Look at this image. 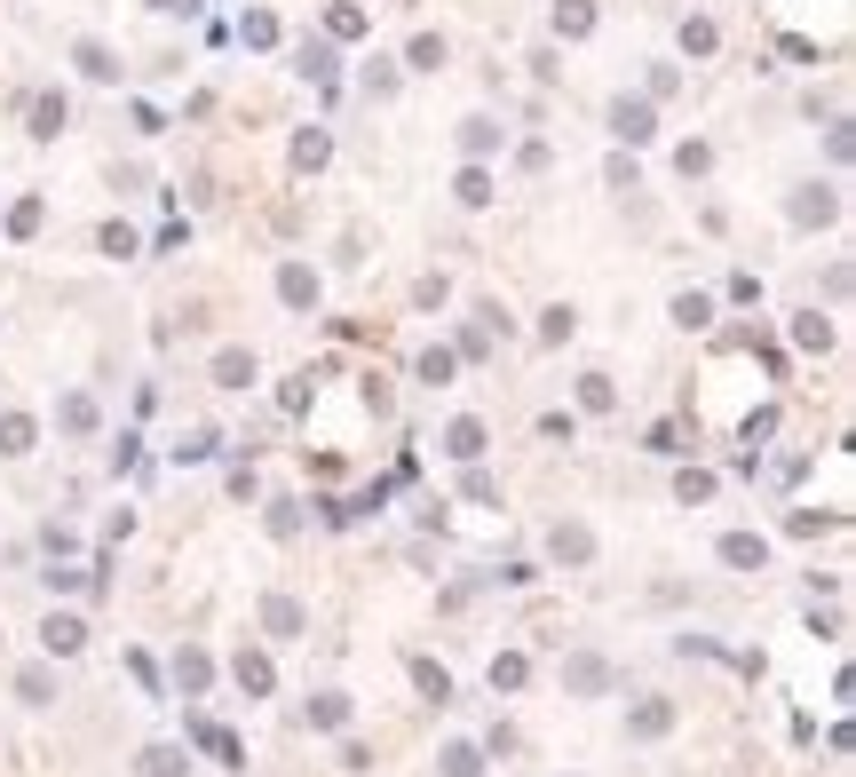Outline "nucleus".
<instances>
[{"label": "nucleus", "instance_id": "nucleus-1", "mask_svg": "<svg viewBox=\"0 0 856 777\" xmlns=\"http://www.w3.org/2000/svg\"><path fill=\"white\" fill-rule=\"evenodd\" d=\"M563 690H571V698H603V690H611V659H603V651H571V659H563Z\"/></svg>", "mask_w": 856, "mask_h": 777}, {"label": "nucleus", "instance_id": "nucleus-2", "mask_svg": "<svg viewBox=\"0 0 856 777\" xmlns=\"http://www.w3.org/2000/svg\"><path fill=\"white\" fill-rule=\"evenodd\" d=\"M40 651H48V659H80V651H88V619H72V611H48V627H40Z\"/></svg>", "mask_w": 856, "mask_h": 777}, {"label": "nucleus", "instance_id": "nucleus-3", "mask_svg": "<svg viewBox=\"0 0 856 777\" xmlns=\"http://www.w3.org/2000/svg\"><path fill=\"white\" fill-rule=\"evenodd\" d=\"M302 627H310V611H302L294 595H270V603H262V635H270V643H294Z\"/></svg>", "mask_w": 856, "mask_h": 777}, {"label": "nucleus", "instance_id": "nucleus-4", "mask_svg": "<svg viewBox=\"0 0 856 777\" xmlns=\"http://www.w3.org/2000/svg\"><path fill=\"white\" fill-rule=\"evenodd\" d=\"M666 730H674V698H642L635 714H627V738H635V746L666 738Z\"/></svg>", "mask_w": 856, "mask_h": 777}, {"label": "nucleus", "instance_id": "nucleus-5", "mask_svg": "<svg viewBox=\"0 0 856 777\" xmlns=\"http://www.w3.org/2000/svg\"><path fill=\"white\" fill-rule=\"evenodd\" d=\"M547 555L579 571V563H595V532H587V524H555V532H547Z\"/></svg>", "mask_w": 856, "mask_h": 777}, {"label": "nucleus", "instance_id": "nucleus-6", "mask_svg": "<svg viewBox=\"0 0 856 777\" xmlns=\"http://www.w3.org/2000/svg\"><path fill=\"white\" fill-rule=\"evenodd\" d=\"M722 563H730V571H769V540H761V532H730V540H722Z\"/></svg>", "mask_w": 856, "mask_h": 777}, {"label": "nucleus", "instance_id": "nucleus-7", "mask_svg": "<svg viewBox=\"0 0 856 777\" xmlns=\"http://www.w3.org/2000/svg\"><path fill=\"white\" fill-rule=\"evenodd\" d=\"M191 738L207 746V754H214V762H222V770H246V746H238V738H230L222 722H191Z\"/></svg>", "mask_w": 856, "mask_h": 777}, {"label": "nucleus", "instance_id": "nucleus-8", "mask_svg": "<svg viewBox=\"0 0 856 777\" xmlns=\"http://www.w3.org/2000/svg\"><path fill=\"white\" fill-rule=\"evenodd\" d=\"M650 127H658V119H650V104H627V96L611 104V135H619V143H650Z\"/></svg>", "mask_w": 856, "mask_h": 777}, {"label": "nucleus", "instance_id": "nucleus-9", "mask_svg": "<svg viewBox=\"0 0 856 777\" xmlns=\"http://www.w3.org/2000/svg\"><path fill=\"white\" fill-rule=\"evenodd\" d=\"M278 294H286L294 310H318V270H302V262H286V270H278Z\"/></svg>", "mask_w": 856, "mask_h": 777}, {"label": "nucleus", "instance_id": "nucleus-10", "mask_svg": "<svg viewBox=\"0 0 856 777\" xmlns=\"http://www.w3.org/2000/svg\"><path fill=\"white\" fill-rule=\"evenodd\" d=\"M230 674H238V690H246V698H270V659H262V651H238Z\"/></svg>", "mask_w": 856, "mask_h": 777}, {"label": "nucleus", "instance_id": "nucleus-11", "mask_svg": "<svg viewBox=\"0 0 856 777\" xmlns=\"http://www.w3.org/2000/svg\"><path fill=\"white\" fill-rule=\"evenodd\" d=\"M207 682H214L207 651H175V690H191V698H199V690H207Z\"/></svg>", "mask_w": 856, "mask_h": 777}, {"label": "nucleus", "instance_id": "nucleus-12", "mask_svg": "<svg viewBox=\"0 0 856 777\" xmlns=\"http://www.w3.org/2000/svg\"><path fill=\"white\" fill-rule=\"evenodd\" d=\"M310 730H349V698H341V690L310 698Z\"/></svg>", "mask_w": 856, "mask_h": 777}, {"label": "nucleus", "instance_id": "nucleus-13", "mask_svg": "<svg viewBox=\"0 0 856 777\" xmlns=\"http://www.w3.org/2000/svg\"><path fill=\"white\" fill-rule=\"evenodd\" d=\"M32 437H40V429H32L24 413H0V452H8V460H24V452H32Z\"/></svg>", "mask_w": 856, "mask_h": 777}, {"label": "nucleus", "instance_id": "nucleus-14", "mask_svg": "<svg viewBox=\"0 0 856 777\" xmlns=\"http://www.w3.org/2000/svg\"><path fill=\"white\" fill-rule=\"evenodd\" d=\"M64 127H72V104H64V96H40V104H32V135H64Z\"/></svg>", "mask_w": 856, "mask_h": 777}, {"label": "nucleus", "instance_id": "nucleus-15", "mask_svg": "<svg viewBox=\"0 0 856 777\" xmlns=\"http://www.w3.org/2000/svg\"><path fill=\"white\" fill-rule=\"evenodd\" d=\"M444 452H452V460H484V429H476V421H452V429H444Z\"/></svg>", "mask_w": 856, "mask_h": 777}, {"label": "nucleus", "instance_id": "nucleus-16", "mask_svg": "<svg viewBox=\"0 0 856 777\" xmlns=\"http://www.w3.org/2000/svg\"><path fill=\"white\" fill-rule=\"evenodd\" d=\"M444 777H484V746L452 738V746H444Z\"/></svg>", "mask_w": 856, "mask_h": 777}, {"label": "nucleus", "instance_id": "nucleus-17", "mask_svg": "<svg viewBox=\"0 0 856 777\" xmlns=\"http://www.w3.org/2000/svg\"><path fill=\"white\" fill-rule=\"evenodd\" d=\"M214 381H222V389H246V381H254V357H246V349H222V357H214Z\"/></svg>", "mask_w": 856, "mask_h": 777}, {"label": "nucleus", "instance_id": "nucleus-18", "mask_svg": "<svg viewBox=\"0 0 856 777\" xmlns=\"http://www.w3.org/2000/svg\"><path fill=\"white\" fill-rule=\"evenodd\" d=\"M16 698H24V706H48V698H56V674H48V666H24V674H16Z\"/></svg>", "mask_w": 856, "mask_h": 777}, {"label": "nucleus", "instance_id": "nucleus-19", "mask_svg": "<svg viewBox=\"0 0 856 777\" xmlns=\"http://www.w3.org/2000/svg\"><path fill=\"white\" fill-rule=\"evenodd\" d=\"M183 770H191L183 746H151V754H143V777H183Z\"/></svg>", "mask_w": 856, "mask_h": 777}, {"label": "nucleus", "instance_id": "nucleus-20", "mask_svg": "<svg viewBox=\"0 0 856 777\" xmlns=\"http://www.w3.org/2000/svg\"><path fill=\"white\" fill-rule=\"evenodd\" d=\"M413 682H421V698H436V706L452 698V674H444L436 659H413Z\"/></svg>", "mask_w": 856, "mask_h": 777}, {"label": "nucleus", "instance_id": "nucleus-21", "mask_svg": "<svg viewBox=\"0 0 856 777\" xmlns=\"http://www.w3.org/2000/svg\"><path fill=\"white\" fill-rule=\"evenodd\" d=\"M56 429L88 437V429H96V405H88V397H64V405H56Z\"/></svg>", "mask_w": 856, "mask_h": 777}, {"label": "nucleus", "instance_id": "nucleus-22", "mask_svg": "<svg viewBox=\"0 0 856 777\" xmlns=\"http://www.w3.org/2000/svg\"><path fill=\"white\" fill-rule=\"evenodd\" d=\"M72 56H80V72H88V80H119V64H111V48H96V40H80Z\"/></svg>", "mask_w": 856, "mask_h": 777}, {"label": "nucleus", "instance_id": "nucleus-23", "mask_svg": "<svg viewBox=\"0 0 856 777\" xmlns=\"http://www.w3.org/2000/svg\"><path fill=\"white\" fill-rule=\"evenodd\" d=\"M524 674H532L524 651H500V659H492V690H524Z\"/></svg>", "mask_w": 856, "mask_h": 777}, {"label": "nucleus", "instance_id": "nucleus-24", "mask_svg": "<svg viewBox=\"0 0 856 777\" xmlns=\"http://www.w3.org/2000/svg\"><path fill=\"white\" fill-rule=\"evenodd\" d=\"M555 32H571V40L595 32V8H587V0H563V8H555Z\"/></svg>", "mask_w": 856, "mask_h": 777}, {"label": "nucleus", "instance_id": "nucleus-25", "mask_svg": "<svg viewBox=\"0 0 856 777\" xmlns=\"http://www.w3.org/2000/svg\"><path fill=\"white\" fill-rule=\"evenodd\" d=\"M460 143H468V159H484V151H500V127H492V119H468Z\"/></svg>", "mask_w": 856, "mask_h": 777}, {"label": "nucleus", "instance_id": "nucleus-26", "mask_svg": "<svg viewBox=\"0 0 856 777\" xmlns=\"http://www.w3.org/2000/svg\"><path fill=\"white\" fill-rule=\"evenodd\" d=\"M793 341H801V349H825V341H833V326L809 310V318H793Z\"/></svg>", "mask_w": 856, "mask_h": 777}, {"label": "nucleus", "instance_id": "nucleus-27", "mask_svg": "<svg viewBox=\"0 0 856 777\" xmlns=\"http://www.w3.org/2000/svg\"><path fill=\"white\" fill-rule=\"evenodd\" d=\"M682 48H690V56H714V24L690 16V24H682Z\"/></svg>", "mask_w": 856, "mask_h": 777}, {"label": "nucleus", "instance_id": "nucleus-28", "mask_svg": "<svg viewBox=\"0 0 856 777\" xmlns=\"http://www.w3.org/2000/svg\"><path fill=\"white\" fill-rule=\"evenodd\" d=\"M436 64H444V40L421 32V40H413V72H436Z\"/></svg>", "mask_w": 856, "mask_h": 777}, {"label": "nucleus", "instance_id": "nucleus-29", "mask_svg": "<svg viewBox=\"0 0 856 777\" xmlns=\"http://www.w3.org/2000/svg\"><path fill=\"white\" fill-rule=\"evenodd\" d=\"M460 199H468V207H484V199H492V175H484V167H468V175H460Z\"/></svg>", "mask_w": 856, "mask_h": 777}, {"label": "nucleus", "instance_id": "nucleus-30", "mask_svg": "<svg viewBox=\"0 0 856 777\" xmlns=\"http://www.w3.org/2000/svg\"><path fill=\"white\" fill-rule=\"evenodd\" d=\"M674 318H682V326H706V318H714V302H706V294H682V302H674Z\"/></svg>", "mask_w": 856, "mask_h": 777}, {"label": "nucleus", "instance_id": "nucleus-31", "mask_svg": "<svg viewBox=\"0 0 856 777\" xmlns=\"http://www.w3.org/2000/svg\"><path fill=\"white\" fill-rule=\"evenodd\" d=\"M674 492H682V508H690V500H714V476H698V468H682V484H674Z\"/></svg>", "mask_w": 856, "mask_h": 777}, {"label": "nucleus", "instance_id": "nucleus-32", "mask_svg": "<svg viewBox=\"0 0 856 777\" xmlns=\"http://www.w3.org/2000/svg\"><path fill=\"white\" fill-rule=\"evenodd\" d=\"M270 532H278V540H294V532H302V508H294V500H278V508H270Z\"/></svg>", "mask_w": 856, "mask_h": 777}, {"label": "nucleus", "instance_id": "nucleus-33", "mask_svg": "<svg viewBox=\"0 0 856 777\" xmlns=\"http://www.w3.org/2000/svg\"><path fill=\"white\" fill-rule=\"evenodd\" d=\"M452 365H460L452 349H428V357H421V381H452Z\"/></svg>", "mask_w": 856, "mask_h": 777}, {"label": "nucleus", "instance_id": "nucleus-34", "mask_svg": "<svg viewBox=\"0 0 856 777\" xmlns=\"http://www.w3.org/2000/svg\"><path fill=\"white\" fill-rule=\"evenodd\" d=\"M151 8H167V16H191V8H199V0H151Z\"/></svg>", "mask_w": 856, "mask_h": 777}]
</instances>
